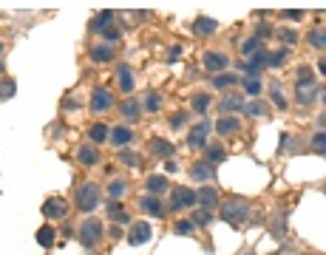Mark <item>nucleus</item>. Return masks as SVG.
Segmentation results:
<instances>
[{
	"mask_svg": "<svg viewBox=\"0 0 326 255\" xmlns=\"http://www.w3.org/2000/svg\"><path fill=\"white\" fill-rule=\"evenodd\" d=\"M221 219L227 224H233V227H241V224H247L253 219V207L244 199H233V202H227L221 207Z\"/></svg>",
	"mask_w": 326,
	"mask_h": 255,
	"instance_id": "f257e3e1",
	"label": "nucleus"
},
{
	"mask_svg": "<svg viewBox=\"0 0 326 255\" xmlns=\"http://www.w3.org/2000/svg\"><path fill=\"white\" fill-rule=\"evenodd\" d=\"M99 204V187L94 182H85V185L77 190V207L79 213H91Z\"/></svg>",
	"mask_w": 326,
	"mask_h": 255,
	"instance_id": "f03ea898",
	"label": "nucleus"
},
{
	"mask_svg": "<svg viewBox=\"0 0 326 255\" xmlns=\"http://www.w3.org/2000/svg\"><path fill=\"white\" fill-rule=\"evenodd\" d=\"M99 238H102V224L97 219H85L82 221V227H79V241L85 247H97Z\"/></svg>",
	"mask_w": 326,
	"mask_h": 255,
	"instance_id": "7ed1b4c3",
	"label": "nucleus"
},
{
	"mask_svg": "<svg viewBox=\"0 0 326 255\" xmlns=\"http://www.w3.org/2000/svg\"><path fill=\"white\" fill-rule=\"evenodd\" d=\"M111 105H114V97H111V91L108 88H97L94 94H91V111L102 114V111H108Z\"/></svg>",
	"mask_w": 326,
	"mask_h": 255,
	"instance_id": "20e7f679",
	"label": "nucleus"
},
{
	"mask_svg": "<svg viewBox=\"0 0 326 255\" xmlns=\"http://www.w3.org/2000/svg\"><path fill=\"white\" fill-rule=\"evenodd\" d=\"M196 204V193L187 190V187H179L173 190V199H170V210H179V207H193Z\"/></svg>",
	"mask_w": 326,
	"mask_h": 255,
	"instance_id": "39448f33",
	"label": "nucleus"
},
{
	"mask_svg": "<svg viewBox=\"0 0 326 255\" xmlns=\"http://www.w3.org/2000/svg\"><path fill=\"white\" fill-rule=\"evenodd\" d=\"M295 97H298L301 105H309L315 97H324V88H318L315 82H307V85H298V88H295Z\"/></svg>",
	"mask_w": 326,
	"mask_h": 255,
	"instance_id": "423d86ee",
	"label": "nucleus"
},
{
	"mask_svg": "<svg viewBox=\"0 0 326 255\" xmlns=\"http://www.w3.org/2000/svg\"><path fill=\"white\" fill-rule=\"evenodd\" d=\"M207 133H210V122L204 119V122H199L190 131V136H187V145L190 148H204V142H207Z\"/></svg>",
	"mask_w": 326,
	"mask_h": 255,
	"instance_id": "0eeeda50",
	"label": "nucleus"
},
{
	"mask_svg": "<svg viewBox=\"0 0 326 255\" xmlns=\"http://www.w3.org/2000/svg\"><path fill=\"white\" fill-rule=\"evenodd\" d=\"M65 213H68V204L62 202V199H48V202L43 204L45 219H65Z\"/></svg>",
	"mask_w": 326,
	"mask_h": 255,
	"instance_id": "6e6552de",
	"label": "nucleus"
},
{
	"mask_svg": "<svg viewBox=\"0 0 326 255\" xmlns=\"http://www.w3.org/2000/svg\"><path fill=\"white\" fill-rule=\"evenodd\" d=\"M150 224H145V221H136L133 224V230L128 233V241H131L133 247H139V244H145V241H150Z\"/></svg>",
	"mask_w": 326,
	"mask_h": 255,
	"instance_id": "1a4fd4ad",
	"label": "nucleus"
},
{
	"mask_svg": "<svg viewBox=\"0 0 326 255\" xmlns=\"http://www.w3.org/2000/svg\"><path fill=\"white\" fill-rule=\"evenodd\" d=\"M227 65H230L227 54H219V51H207V54H204V68H210V71H224Z\"/></svg>",
	"mask_w": 326,
	"mask_h": 255,
	"instance_id": "9d476101",
	"label": "nucleus"
},
{
	"mask_svg": "<svg viewBox=\"0 0 326 255\" xmlns=\"http://www.w3.org/2000/svg\"><path fill=\"white\" fill-rule=\"evenodd\" d=\"M216 28H219V23H216L213 17H199L193 23V31L199 37H213V34H216Z\"/></svg>",
	"mask_w": 326,
	"mask_h": 255,
	"instance_id": "9b49d317",
	"label": "nucleus"
},
{
	"mask_svg": "<svg viewBox=\"0 0 326 255\" xmlns=\"http://www.w3.org/2000/svg\"><path fill=\"white\" fill-rule=\"evenodd\" d=\"M139 204H142V210L148 213V216H153V219H162V216H165V207H162V202H159L156 196H145Z\"/></svg>",
	"mask_w": 326,
	"mask_h": 255,
	"instance_id": "f8f14e48",
	"label": "nucleus"
},
{
	"mask_svg": "<svg viewBox=\"0 0 326 255\" xmlns=\"http://www.w3.org/2000/svg\"><path fill=\"white\" fill-rule=\"evenodd\" d=\"M196 202L202 204V210H213V207L219 204V196H216L213 187H202V190L196 193Z\"/></svg>",
	"mask_w": 326,
	"mask_h": 255,
	"instance_id": "ddd939ff",
	"label": "nucleus"
},
{
	"mask_svg": "<svg viewBox=\"0 0 326 255\" xmlns=\"http://www.w3.org/2000/svg\"><path fill=\"white\" fill-rule=\"evenodd\" d=\"M108 139L114 142L116 148H125V145L133 139V131H131V128H125V125H119V128H114V131L108 133Z\"/></svg>",
	"mask_w": 326,
	"mask_h": 255,
	"instance_id": "4468645a",
	"label": "nucleus"
},
{
	"mask_svg": "<svg viewBox=\"0 0 326 255\" xmlns=\"http://www.w3.org/2000/svg\"><path fill=\"white\" fill-rule=\"evenodd\" d=\"M190 176H193L196 182H210V179H213V167H210V162H196V165L190 167Z\"/></svg>",
	"mask_w": 326,
	"mask_h": 255,
	"instance_id": "2eb2a0df",
	"label": "nucleus"
},
{
	"mask_svg": "<svg viewBox=\"0 0 326 255\" xmlns=\"http://www.w3.org/2000/svg\"><path fill=\"white\" fill-rule=\"evenodd\" d=\"M168 187H170L168 176H159V173H156V176H148V193L150 196H162Z\"/></svg>",
	"mask_w": 326,
	"mask_h": 255,
	"instance_id": "dca6fc26",
	"label": "nucleus"
},
{
	"mask_svg": "<svg viewBox=\"0 0 326 255\" xmlns=\"http://www.w3.org/2000/svg\"><path fill=\"white\" fill-rule=\"evenodd\" d=\"M139 111H142V108H139V102H136V99H128V102H122V119H125L128 125L139 119Z\"/></svg>",
	"mask_w": 326,
	"mask_h": 255,
	"instance_id": "f3484780",
	"label": "nucleus"
},
{
	"mask_svg": "<svg viewBox=\"0 0 326 255\" xmlns=\"http://www.w3.org/2000/svg\"><path fill=\"white\" fill-rule=\"evenodd\" d=\"M116 79H119V88L125 91V94H131L133 91V74L128 65H119V71H116Z\"/></svg>",
	"mask_w": 326,
	"mask_h": 255,
	"instance_id": "a211bd4d",
	"label": "nucleus"
},
{
	"mask_svg": "<svg viewBox=\"0 0 326 255\" xmlns=\"http://www.w3.org/2000/svg\"><path fill=\"white\" fill-rule=\"evenodd\" d=\"M108 216H111V221H116V224H128V221H131L128 210H125L119 202H111V207H108Z\"/></svg>",
	"mask_w": 326,
	"mask_h": 255,
	"instance_id": "6ab92c4d",
	"label": "nucleus"
},
{
	"mask_svg": "<svg viewBox=\"0 0 326 255\" xmlns=\"http://www.w3.org/2000/svg\"><path fill=\"white\" fill-rule=\"evenodd\" d=\"M111 20H114V11H99L97 17L91 20V31H105L111 26Z\"/></svg>",
	"mask_w": 326,
	"mask_h": 255,
	"instance_id": "aec40b11",
	"label": "nucleus"
},
{
	"mask_svg": "<svg viewBox=\"0 0 326 255\" xmlns=\"http://www.w3.org/2000/svg\"><path fill=\"white\" fill-rule=\"evenodd\" d=\"M221 111H224V114H233V111H244V102H241V97H236V94H227V97L221 99Z\"/></svg>",
	"mask_w": 326,
	"mask_h": 255,
	"instance_id": "412c9836",
	"label": "nucleus"
},
{
	"mask_svg": "<svg viewBox=\"0 0 326 255\" xmlns=\"http://www.w3.org/2000/svg\"><path fill=\"white\" fill-rule=\"evenodd\" d=\"M91 60H94V62H108V60H114V51H111V45H94V48H91Z\"/></svg>",
	"mask_w": 326,
	"mask_h": 255,
	"instance_id": "4be33fe9",
	"label": "nucleus"
},
{
	"mask_svg": "<svg viewBox=\"0 0 326 255\" xmlns=\"http://www.w3.org/2000/svg\"><path fill=\"white\" fill-rule=\"evenodd\" d=\"M150 150H153L156 156H165V159L173 156V145H170V142H165V139H153V142H150Z\"/></svg>",
	"mask_w": 326,
	"mask_h": 255,
	"instance_id": "5701e85b",
	"label": "nucleus"
},
{
	"mask_svg": "<svg viewBox=\"0 0 326 255\" xmlns=\"http://www.w3.org/2000/svg\"><path fill=\"white\" fill-rule=\"evenodd\" d=\"M216 131H219L221 136H230V133H236V131H238V119H233V116H224V119H219Z\"/></svg>",
	"mask_w": 326,
	"mask_h": 255,
	"instance_id": "b1692460",
	"label": "nucleus"
},
{
	"mask_svg": "<svg viewBox=\"0 0 326 255\" xmlns=\"http://www.w3.org/2000/svg\"><path fill=\"white\" fill-rule=\"evenodd\" d=\"M77 159H79V165H85V167H91V165H97L99 162V156H97V150L94 148H79Z\"/></svg>",
	"mask_w": 326,
	"mask_h": 255,
	"instance_id": "393cba45",
	"label": "nucleus"
},
{
	"mask_svg": "<svg viewBox=\"0 0 326 255\" xmlns=\"http://www.w3.org/2000/svg\"><path fill=\"white\" fill-rule=\"evenodd\" d=\"M119 162L128 165V167H136V170L142 167V156L139 153H133V150H119Z\"/></svg>",
	"mask_w": 326,
	"mask_h": 255,
	"instance_id": "a878e982",
	"label": "nucleus"
},
{
	"mask_svg": "<svg viewBox=\"0 0 326 255\" xmlns=\"http://www.w3.org/2000/svg\"><path fill=\"white\" fill-rule=\"evenodd\" d=\"M14 94H17L14 79H0V99H11Z\"/></svg>",
	"mask_w": 326,
	"mask_h": 255,
	"instance_id": "bb28decb",
	"label": "nucleus"
},
{
	"mask_svg": "<svg viewBox=\"0 0 326 255\" xmlns=\"http://www.w3.org/2000/svg\"><path fill=\"white\" fill-rule=\"evenodd\" d=\"M309 43H312V48L324 51V48H326V31H324V28H315V31L309 34Z\"/></svg>",
	"mask_w": 326,
	"mask_h": 255,
	"instance_id": "cd10ccee",
	"label": "nucleus"
},
{
	"mask_svg": "<svg viewBox=\"0 0 326 255\" xmlns=\"http://www.w3.org/2000/svg\"><path fill=\"white\" fill-rule=\"evenodd\" d=\"M224 156H227V153H224V148H221V145H210V148H207V162H210V165H219V162H224Z\"/></svg>",
	"mask_w": 326,
	"mask_h": 255,
	"instance_id": "c85d7f7f",
	"label": "nucleus"
},
{
	"mask_svg": "<svg viewBox=\"0 0 326 255\" xmlns=\"http://www.w3.org/2000/svg\"><path fill=\"white\" fill-rule=\"evenodd\" d=\"M37 244H40V247H51L54 244V230L51 227H40V230H37Z\"/></svg>",
	"mask_w": 326,
	"mask_h": 255,
	"instance_id": "c756f323",
	"label": "nucleus"
},
{
	"mask_svg": "<svg viewBox=\"0 0 326 255\" xmlns=\"http://www.w3.org/2000/svg\"><path fill=\"white\" fill-rule=\"evenodd\" d=\"M244 114L247 116H267L270 108H267L264 102H250V105H244Z\"/></svg>",
	"mask_w": 326,
	"mask_h": 255,
	"instance_id": "7c9ffc66",
	"label": "nucleus"
},
{
	"mask_svg": "<svg viewBox=\"0 0 326 255\" xmlns=\"http://www.w3.org/2000/svg\"><path fill=\"white\" fill-rule=\"evenodd\" d=\"M238 77L236 74H219V77H213V85L216 88H227V85H236Z\"/></svg>",
	"mask_w": 326,
	"mask_h": 255,
	"instance_id": "2f4dec72",
	"label": "nucleus"
},
{
	"mask_svg": "<svg viewBox=\"0 0 326 255\" xmlns=\"http://www.w3.org/2000/svg\"><path fill=\"white\" fill-rule=\"evenodd\" d=\"M295 79H298V85H307V82H315V74H312V68L301 65L298 74H295Z\"/></svg>",
	"mask_w": 326,
	"mask_h": 255,
	"instance_id": "473e14b6",
	"label": "nucleus"
},
{
	"mask_svg": "<svg viewBox=\"0 0 326 255\" xmlns=\"http://www.w3.org/2000/svg\"><path fill=\"white\" fill-rule=\"evenodd\" d=\"M108 133H111V131H108V128H105V125H91V139H94V142H105L108 139Z\"/></svg>",
	"mask_w": 326,
	"mask_h": 255,
	"instance_id": "72a5a7b5",
	"label": "nucleus"
},
{
	"mask_svg": "<svg viewBox=\"0 0 326 255\" xmlns=\"http://www.w3.org/2000/svg\"><path fill=\"white\" fill-rule=\"evenodd\" d=\"M207 108H210V97H204V94H196V97H193V111H196V114H204Z\"/></svg>",
	"mask_w": 326,
	"mask_h": 255,
	"instance_id": "f704fd0d",
	"label": "nucleus"
},
{
	"mask_svg": "<svg viewBox=\"0 0 326 255\" xmlns=\"http://www.w3.org/2000/svg\"><path fill=\"white\" fill-rule=\"evenodd\" d=\"M256 51H258V40H256V37H250V40L241 43V54H244V57H253Z\"/></svg>",
	"mask_w": 326,
	"mask_h": 255,
	"instance_id": "c9c22d12",
	"label": "nucleus"
},
{
	"mask_svg": "<svg viewBox=\"0 0 326 255\" xmlns=\"http://www.w3.org/2000/svg\"><path fill=\"white\" fill-rule=\"evenodd\" d=\"M108 193H111V199H122V193H125V182L114 179V182L108 185Z\"/></svg>",
	"mask_w": 326,
	"mask_h": 255,
	"instance_id": "e433bc0d",
	"label": "nucleus"
},
{
	"mask_svg": "<svg viewBox=\"0 0 326 255\" xmlns=\"http://www.w3.org/2000/svg\"><path fill=\"white\" fill-rule=\"evenodd\" d=\"M287 57H290V48H281L278 54H273V57H270V62H267V65H275V68H278V65H284V62H287Z\"/></svg>",
	"mask_w": 326,
	"mask_h": 255,
	"instance_id": "4c0bfd02",
	"label": "nucleus"
},
{
	"mask_svg": "<svg viewBox=\"0 0 326 255\" xmlns=\"http://www.w3.org/2000/svg\"><path fill=\"white\" fill-rule=\"evenodd\" d=\"M210 219H213V216H210L207 210H196V213H193V224H199V227H207V224H210Z\"/></svg>",
	"mask_w": 326,
	"mask_h": 255,
	"instance_id": "58836bf2",
	"label": "nucleus"
},
{
	"mask_svg": "<svg viewBox=\"0 0 326 255\" xmlns=\"http://www.w3.org/2000/svg\"><path fill=\"white\" fill-rule=\"evenodd\" d=\"M159 105H162L159 94H156V91H150L148 97H145V108H148V111H159Z\"/></svg>",
	"mask_w": 326,
	"mask_h": 255,
	"instance_id": "ea45409f",
	"label": "nucleus"
},
{
	"mask_svg": "<svg viewBox=\"0 0 326 255\" xmlns=\"http://www.w3.org/2000/svg\"><path fill=\"white\" fill-rule=\"evenodd\" d=\"M244 91H247L250 97H258L261 94V82L258 79H244Z\"/></svg>",
	"mask_w": 326,
	"mask_h": 255,
	"instance_id": "a19ab883",
	"label": "nucleus"
},
{
	"mask_svg": "<svg viewBox=\"0 0 326 255\" xmlns=\"http://www.w3.org/2000/svg\"><path fill=\"white\" fill-rule=\"evenodd\" d=\"M176 236H193V221H176Z\"/></svg>",
	"mask_w": 326,
	"mask_h": 255,
	"instance_id": "79ce46f5",
	"label": "nucleus"
},
{
	"mask_svg": "<svg viewBox=\"0 0 326 255\" xmlns=\"http://www.w3.org/2000/svg\"><path fill=\"white\" fill-rule=\"evenodd\" d=\"M185 125H187V114H173L170 116V128H173V131H182Z\"/></svg>",
	"mask_w": 326,
	"mask_h": 255,
	"instance_id": "37998d69",
	"label": "nucleus"
},
{
	"mask_svg": "<svg viewBox=\"0 0 326 255\" xmlns=\"http://www.w3.org/2000/svg\"><path fill=\"white\" fill-rule=\"evenodd\" d=\"M324 148H326V136H324V131H318L315 136H312V150L324 153Z\"/></svg>",
	"mask_w": 326,
	"mask_h": 255,
	"instance_id": "c03bdc74",
	"label": "nucleus"
},
{
	"mask_svg": "<svg viewBox=\"0 0 326 255\" xmlns=\"http://www.w3.org/2000/svg\"><path fill=\"white\" fill-rule=\"evenodd\" d=\"M281 40H284L287 45L298 43V31H295V28H281Z\"/></svg>",
	"mask_w": 326,
	"mask_h": 255,
	"instance_id": "a18cd8bd",
	"label": "nucleus"
},
{
	"mask_svg": "<svg viewBox=\"0 0 326 255\" xmlns=\"http://www.w3.org/2000/svg\"><path fill=\"white\" fill-rule=\"evenodd\" d=\"M273 99H275V105H278V108H287V99H284V94H281V88H278V85L273 88Z\"/></svg>",
	"mask_w": 326,
	"mask_h": 255,
	"instance_id": "49530a36",
	"label": "nucleus"
},
{
	"mask_svg": "<svg viewBox=\"0 0 326 255\" xmlns=\"http://www.w3.org/2000/svg\"><path fill=\"white\" fill-rule=\"evenodd\" d=\"M281 17H287V20H301V17H304V11H298V9H284Z\"/></svg>",
	"mask_w": 326,
	"mask_h": 255,
	"instance_id": "de8ad7c7",
	"label": "nucleus"
},
{
	"mask_svg": "<svg viewBox=\"0 0 326 255\" xmlns=\"http://www.w3.org/2000/svg\"><path fill=\"white\" fill-rule=\"evenodd\" d=\"M284 219H287V213H278V221H275V236L284 238Z\"/></svg>",
	"mask_w": 326,
	"mask_h": 255,
	"instance_id": "09e8293b",
	"label": "nucleus"
},
{
	"mask_svg": "<svg viewBox=\"0 0 326 255\" xmlns=\"http://www.w3.org/2000/svg\"><path fill=\"white\" fill-rule=\"evenodd\" d=\"M105 37L111 40V43H116V40H119V28H116V26H108V28H105Z\"/></svg>",
	"mask_w": 326,
	"mask_h": 255,
	"instance_id": "8fccbe9b",
	"label": "nucleus"
},
{
	"mask_svg": "<svg viewBox=\"0 0 326 255\" xmlns=\"http://www.w3.org/2000/svg\"><path fill=\"white\" fill-rule=\"evenodd\" d=\"M273 34V28L270 26H258V31H256V40H261V37H270Z\"/></svg>",
	"mask_w": 326,
	"mask_h": 255,
	"instance_id": "3c124183",
	"label": "nucleus"
},
{
	"mask_svg": "<svg viewBox=\"0 0 326 255\" xmlns=\"http://www.w3.org/2000/svg\"><path fill=\"white\" fill-rule=\"evenodd\" d=\"M179 57H182V48H179V45H173V48H170V54H168V60H170V62H176Z\"/></svg>",
	"mask_w": 326,
	"mask_h": 255,
	"instance_id": "603ef678",
	"label": "nucleus"
},
{
	"mask_svg": "<svg viewBox=\"0 0 326 255\" xmlns=\"http://www.w3.org/2000/svg\"><path fill=\"white\" fill-rule=\"evenodd\" d=\"M60 233H62V236H65V238H71V236H74V230H71V227H68V224H65V227H62V230H60Z\"/></svg>",
	"mask_w": 326,
	"mask_h": 255,
	"instance_id": "864d4df0",
	"label": "nucleus"
},
{
	"mask_svg": "<svg viewBox=\"0 0 326 255\" xmlns=\"http://www.w3.org/2000/svg\"><path fill=\"white\" fill-rule=\"evenodd\" d=\"M0 74H3V60H0Z\"/></svg>",
	"mask_w": 326,
	"mask_h": 255,
	"instance_id": "5fc2aeb1",
	"label": "nucleus"
},
{
	"mask_svg": "<svg viewBox=\"0 0 326 255\" xmlns=\"http://www.w3.org/2000/svg\"><path fill=\"white\" fill-rule=\"evenodd\" d=\"M0 51H3V45H0Z\"/></svg>",
	"mask_w": 326,
	"mask_h": 255,
	"instance_id": "6e6d98bb",
	"label": "nucleus"
},
{
	"mask_svg": "<svg viewBox=\"0 0 326 255\" xmlns=\"http://www.w3.org/2000/svg\"><path fill=\"white\" fill-rule=\"evenodd\" d=\"M247 255H253V253H247Z\"/></svg>",
	"mask_w": 326,
	"mask_h": 255,
	"instance_id": "4d7b16f0",
	"label": "nucleus"
},
{
	"mask_svg": "<svg viewBox=\"0 0 326 255\" xmlns=\"http://www.w3.org/2000/svg\"><path fill=\"white\" fill-rule=\"evenodd\" d=\"M275 255H278V253H275Z\"/></svg>",
	"mask_w": 326,
	"mask_h": 255,
	"instance_id": "13d9d810",
	"label": "nucleus"
}]
</instances>
